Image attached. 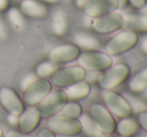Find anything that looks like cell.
Returning a JSON list of instances; mask_svg holds the SVG:
<instances>
[{
	"mask_svg": "<svg viewBox=\"0 0 147 137\" xmlns=\"http://www.w3.org/2000/svg\"><path fill=\"white\" fill-rule=\"evenodd\" d=\"M128 79L127 86L130 92L134 94L144 92L147 90V66L138 70Z\"/></svg>",
	"mask_w": 147,
	"mask_h": 137,
	"instance_id": "cell-18",
	"label": "cell"
},
{
	"mask_svg": "<svg viewBox=\"0 0 147 137\" xmlns=\"http://www.w3.org/2000/svg\"><path fill=\"white\" fill-rule=\"evenodd\" d=\"M41 2H46V3H50V4H56L60 2L61 0H39Z\"/></svg>",
	"mask_w": 147,
	"mask_h": 137,
	"instance_id": "cell-38",
	"label": "cell"
},
{
	"mask_svg": "<svg viewBox=\"0 0 147 137\" xmlns=\"http://www.w3.org/2000/svg\"><path fill=\"white\" fill-rule=\"evenodd\" d=\"M52 91V83L46 78H37L23 90V102L29 106L38 105Z\"/></svg>",
	"mask_w": 147,
	"mask_h": 137,
	"instance_id": "cell-9",
	"label": "cell"
},
{
	"mask_svg": "<svg viewBox=\"0 0 147 137\" xmlns=\"http://www.w3.org/2000/svg\"><path fill=\"white\" fill-rule=\"evenodd\" d=\"M86 77V70L80 65H72L58 68L50 76V82L56 87L64 89L74 83L84 80Z\"/></svg>",
	"mask_w": 147,
	"mask_h": 137,
	"instance_id": "cell-7",
	"label": "cell"
},
{
	"mask_svg": "<svg viewBox=\"0 0 147 137\" xmlns=\"http://www.w3.org/2000/svg\"><path fill=\"white\" fill-rule=\"evenodd\" d=\"M128 3L135 9H140L147 3V0H128Z\"/></svg>",
	"mask_w": 147,
	"mask_h": 137,
	"instance_id": "cell-31",
	"label": "cell"
},
{
	"mask_svg": "<svg viewBox=\"0 0 147 137\" xmlns=\"http://www.w3.org/2000/svg\"><path fill=\"white\" fill-rule=\"evenodd\" d=\"M8 20L15 30H22L25 26V18L19 8L11 7L8 10Z\"/></svg>",
	"mask_w": 147,
	"mask_h": 137,
	"instance_id": "cell-22",
	"label": "cell"
},
{
	"mask_svg": "<svg viewBox=\"0 0 147 137\" xmlns=\"http://www.w3.org/2000/svg\"><path fill=\"white\" fill-rule=\"evenodd\" d=\"M140 48L143 51L144 54L147 55V34L144 35L141 39V43H140Z\"/></svg>",
	"mask_w": 147,
	"mask_h": 137,
	"instance_id": "cell-34",
	"label": "cell"
},
{
	"mask_svg": "<svg viewBox=\"0 0 147 137\" xmlns=\"http://www.w3.org/2000/svg\"><path fill=\"white\" fill-rule=\"evenodd\" d=\"M4 137H32L29 135V133H23L21 131H16V130H11L8 131L7 133L4 135Z\"/></svg>",
	"mask_w": 147,
	"mask_h": 137,
	"instance_id": "cell-30",
	"label": "cell"
},
{
	"mask_svg": "<svg viewBox=\"0 0 147 137\" xmlns=\"http://www.w3.org/2000/svg\"><path fill=\"white\" fill-rule=\"evenodd\" d=\"M139 128L140 126L138 124L137 119L130 115L127 117L120 118L115 126V132L119 136L123 137L134 136L138 132Z\"/></svg>",
	"mask_w": 147,
	"mask_h": 137,
	"instance_id": "cell-17",
	"label": "cell"
},
{
	"mask_svg": "<svg viewBox=\"0 0 147 137\" xmlns=\"http://www.w3.org/2000/svg\"><path fill=\"white\" fill-rule=\"evenodd\" d=\"M119 137H123V136H119ZM128 137H134V136H128Z\"/></svg>",
	"mask_w": 147,
	"mask_h": 137,
	"instance_id": "cell-42",
	"label": "cell"
},
{
	"mask_svg": "<svg viewBox=\"0 0 147 137\" xmlns=\"http://www.w3.org/2000/svg\"><path fill=\"white\" fill-rule=\"evenodd\" d=\"M140 11H141L142 14H144V15H147V3L145 4V5L143 6L142 8H140Z\"/></svg>",
	"mask_w": 147,
	"mask_h": 137,
	"instance_id": "cell-39",
	"label": "cell"
},
{
	"mask_svg": "<svg viewBox=\"0 0 147 137\" xmlns=\"http://www.w3.org/2000/svg\"><path fill=\"white\" fill-rule=\"evenodd\" d=\"M82 113H83V110H82L81 105L77 101L71 100H68L63 106V108L61 109V111L59 112V114L72 118H79Z\"/></svg>",
	"mask_w": 147,
	"mask_h": 137,
	"instance_id": "cell-25",
	"label": "cell"
},
{
	"mask_svg": "<svg viewBox=\"0 0 147 137\" xmlns=\"http://www.w3.org/2000/svg\"><path fill=\"white\" fill-rule=\"evenodd\" d=\"M136 119H137L140 127L147 133V110H142V111L138 112Z\"/></svg>",
	"mask_w": 147,
	"mask_h": 137,
	"instance_id": "cell-27",
	"label": "cell"
},
{
	"mask_svg": "<svg viewBox=\"0 0 147 137\" xmlns=\"http://www.w3.org/2000/svg\"><path fill=\"white\" fill-rule=\"evenodd\" d=\"M7 36V30H6V26L3 23L2 19L0 18V39H5Z\"/></svg>",
	"mask_w": 147,
	"mask_h": 137,
	"instance_id": "cell-33",
	"label": "cell"
},
{
	"mask_svg": "<svg viewBox=\"0 0 147 137\" xmlns=\"http://www.w3.org/2000/svg\"><path fill=\"white\" fill-rule=\"evenodd\" d=\"M87 1L88 0H75V3L78 8H83Z\"/></svg>",
	"mask_w": 147,
	"mask_h": 137,
	"instance_id": "cell-35",
	"label": "cell"
},
{
	"mask_svg": "<svg viewBox=\"0 0 147 137\" xmlns=\"http://www.w3.org/2000/svg\"><path fill=\"white\" fill-rule=\"evenodd\" d=\"M124 25V17L116 11L109 12L97 18H93L91 27L99 34H110L120 30Z\"/></svg>",
	"mask_w": 147,
	"mask_h": 137,
	"instance_id": "cell-10",
	"label": "cell"
},
{
	"mask_svg": "<svg viewBox=\"0 0 147 137\" xmlns=\"http://www.w3.org/2000/svg\"><path fill=\"white\" fill-rule=\"evenodd\" d=\"M78 63L82 68L89 71L101 72L113 64V59L106 52L96 50H84L80 52L77 58Z\"/></svg>",
	"mask_w": 147,
	"mask_h": 137,
	"instance_id": "cell-3",
	"label": "cell"
},
{
	"mask_svg": "<svg viewBox=\"0 0 147 137\" xmlns=\"http://www.w3.org/2000/svg\"><path fill=\"white\" fill-rule=\"evenodd\" d=\"M124 17V25L126 29L134 32L147 33V15L140 14H127Z\"/></svg>",
	"mask_w": 147,
	"mask_h": 137,
	"instance_id": "cell-19",
	"label": "cell"
},
{
	"mask_svg": "<svg viewBox=\"0 0 147 137\" xmlns=\"http://www.w3.org/2000/svg\"><path fill=\"white\" fill-rule=\"evenodd\" d=\"M99 137H114L112 134H101Z\"/></svg>",
	"mask_w": 147,
	"mask_h": 137,
	"instance_id": "cell-40",
	"label": "cell"
},
{
	"mask_svg": "<svg viewBox=\"0 0 147 137\" xmlns=\"http://www.w3.org/2000/svg\"><path fill=\"white\" fill-rule=\"evenodd\" d=\"M65 93L67 95L68 100L71 101H78L86 98L91 92V86L90 84L84 80L78 81L70 86L64 88Z\"/></svg>",
	"mask_w": 147,
	"mask_h": 137,
	"instance_id": "cell-16",
	"label": "cell"
},
{
	"mask_svg": "<svg viewBox=\"0 0 147 137\" xmlns=\"http://www.w3.org/2000/svg\"><path fill=\"white\" fill-rule=\"evenodd\" d=\"M118 3H119V8H124L127 6L128 0H117Z\"/></svg>",
	"mask_w": 147,
	"mask_h": 137,
	"instance_id": "cell-37",
	"label": "cell"
},
{
	"mask_svg": "<svg viewBox=\"0 0 147 137\" xmlns=\"http://www.w3.org/2000/svg\"><path fill=\"white\" fill-rule=\"evenodd\" d=\"M52 30L57 36H62L68 30V19L67 15L63 10L55 11L52 17Z\"/></svg>",
	"mask_w": 147,
	"mask_h": 137,
	"instance_id": "cell-21",
	"label": "cell"
},
{
	"mask_svg": "<svg viewBox=\"0 0 147 137\" xmlns=\"http://www.w3.org/2000/svg\"><path fill=\"white\" fill-rule=\"evenodd\" d=\"M0 137H3V130L1 127H0Z\"/></svg>",
	"mask_w": 147,
	"mask_h": 137,
	"instance_id": "cell-41",
	"label": "cell"
},
{
	"mask_svg": "<svg viewBox=\"0 0 147 137\" xmlns=\"http://www.w3.org/2000/svg\"><path fill=\"white\" fill-rule=\"evenodd\" d=\"M23 15L32 18H43L48 13V8L39 0H23L19 5Z\"/></svg>",
	"mask_w": 147,
	"mask_h": 137,
	"instance_id": "cell-15",
	"label": "cell"
},
{
	"mask_svg": "<svg viewBox=\"0 0 147 137\" xmlns=\"http://www.w3.org/2000/svg\"><path fill=\"white\" fill-rule=\"evenodd\" d=\"M38 78V76L36 75L35 73H29L27 74L26 76H24V78L22 79L21 81V88L22 90H24L25 88H27L28 86L31 84L32 82H34L35 80Z\"/></svg>",
	"mask_w": 147,
	"mask_h": 137,
	"instance_id": "cell-28",
	"label": "cell"
},
{
	"mask_svg": "<svg viewBox=\"0 0 147 137\" xmlns=\"http://www.w3.org/2000/svg\"><path fill=\"white\" fill-rule=\"evenodd\" d=\"M48 128L55 134L64 136H76L82 132L81 123L78 118L56 114L48 118Z\"/></svg>",
	"mask_w": 147,
	"mask_h": 137,
	"instance_id": "cell-5",
	"label": "cell"
},
{
	"mask_svg": "<svg viewBox=\"0 0 147 137\" xmlns=\"http://www.w3.org/2000/svg\"><path fill=\"white\" fill-rule=\"evenodd\" d=\"M130 73V67L127 64L118 62L100 72L97 77V84L103 90H112L127 81Z\"/></svg>",
	"mask_w": 147,
	"mask_h": 137,
	"instance_id": "cell-1",
	"label": "cell"
},
{
	"mask_svg": "<svg viewBox=\"0 0 147 137\" xmlns=\"http://www.w3.org/2000/svg\"><path fill=\"white\" fill-rule=\"evenodd\" d=\"M7 121L10 125L12 126H17L18 124V115H14V114H9L7 116Z\"/></svg>",
	"mask_w": 147,
	"mask_h": 137,
	"instance_id": "cell-32",
	"label": "cell"
},
{
	"mask_svg": "<svg viewBox=\"0 0 147 137\" xmlns=\"http://www.w3.org/2000/svg\"><path fill=\"white\" fill-rule=\"evenodd\" d=\"M74 44L84 50H96L100 47V42L94 36L87 32H78L74 35Z\"/></svg>",
	"mask_w": 147,
	"mask_h": 137,
	"instance_id": "cell-20",
	"label": "cell"
},
{
	"mask_svg": "<svg viewBox=\"0 0 147 137\" xmlns=\"http://www.w3.org/2000/svg\"><path fill=\"white\" fill-rule=\"evenodd\" d=\"M126 99H127V100L129 101L130 105H131L132 112L136 111L138 113V112L142 111V110H146L145 104H144V103L142 102L141 100H139V99L135 98V97H132V96L126 97Z\"/></svg>",
	"mask_w": 147,
	"mask_h": 137,
	"instance_id": "cell-26",
	"label": "cell"
},
{
	"mask_svg": "<svg viewBox=\"0 0 147 137\" xmlns=\"http://www.w3.org/2000/svg\"><path fill=\"white\" fill-rule=\"evenodd\" d=\"M80 48L74 43H64L53 47L48 52V60L55 64H64L77 60Z\"/></svg>",
	"mask_w": 147,
	"mask_h": 137,
	"instance_id": "cell-11",
	"label": "cell"
},
{
	"mask_svg": "<svg viewBox=\"0 0 147 137\" xmlns=\"http://www.w3.org/2000/svg\"><path fill=\"white\" fill-rule=\"evenodd\" d=\"M8 3H9L8 0H0V10L6 9L8 6Z\"/></svg>",
	"mask_w": 147,
	"mask_h": 137,
	"instance_id": "cell-36",
	"label": "cell"
},
{
	"mask_svg": "<svg viewBox=\"0 0 147 137\" xmlns=\"http://www.w3.org/2000/svg\"><path fill=\"white\" fill-rule=\"evenodd\" d=\"M88 115L102 134H113L115 132V121L113 115L103 104L95 102L89 106Z\"/></svg>",
	"mask_w": 147,
	"mask_h": 137,
	"instance_id": "cell-4",
	"label": "cell"
},
{
	"mask_svg": "<svg viewBox=\"0 0 147 137\" xmlns=\"http://www.w3.org/2000/svg\"><path fill=\"white\" fill-rule=\"evenodd\" d=\"M86 16L89 18H97L109 12L119 9L117 0H88L82 8Z\"/></svg>",
	"mask_w": 147,
	"mask_h": 137,
	"instance_id": "cell-13",
	"label": "cell"
},
{
	"mask_svg": "<svg viewBox=\"0 0 147 137\" xmlns=\"http://www.w3.org/2000/svg\"><path fill=\"white\" fill-rule=\"evenodd\" d=\"M68 101L67 95L64 89H57L51 91L38 105L37 109L39 111L41 118H47L58 114L65 103Z\"/></svg>",
	"mask_w": 147,
	"mask_h": 137,
	"instance_id": "cell-8",
	"label": "cell"
},
{
	"mask_svg": "<svg viewBox=\"0 0 147 137\" xmlns=\"http://www.w3.org/2000/svg\"><path fill=\"white\" fill-rule=\"evenodd\" d=\"M103 105L110 111V113L118 118H123L132 114V108L129 101L125 96L112 90H103L101 94Z\"/></svg>",
	"mask_w": 147,
	"mask_h": 137,
	"instance_id": "cell-6",
	"label": "cell"
},
{
	"mask_svg": "<svg viewBox=\"0 0 147 137\" xmlns=\"http://www.w3.org/2000/svg\"><path fill=\"white\" fill-rule=\"evenodd\" d=\"M36 137H56L55 133H53L48 127H44V128H41L38 132H37V135Z\"/></svg>",
	"mask_w": 147,
	"mask_h": 137,
	"instance_id": "cell-29",
	"label": "cell"
},
{
	"mask_svg": "<svg viewBox=\"0 0 147 137\" xmlns=\"http://www.w3.org/2000/svg\"><path fill=\"white\" fill-rule=\"evenodd\" d=\"M41 116L37 107L29 106L18 115V129L23 133H31L39 125Z\"/></svg>",
	"mask_w": 147,
	"mask_h": 137,
	"instance_id": "cell-14",
	"label": "cell"
},
{
	"mask_svg": "<svg viewBox=\"0 0 147 137\" xmlns=\"http://www.w3.org/2000/svg\"><path fill=\"white\" fill-rule=\"evenodd\" d=\"M138 43V35L130 29L119 31L105 43V52L110 56H117L131 50Z\"/></svg>",
	"mask_w": 147,
	"mask_h": 137,
	"instance_id": "cell-2",
	"label": "cell"
},
{
	"mask_svg": "<svg viewBox=\"0 0 147 137\" xmlns=\"http://www.w3.org/2000/svg\"><path fill=\"white\" fill-rule=\"evenodd\" d=\"M0 104L9 114L19 115L24 110V103L14 89L4 86L0 88Z\"/></svg>",
	"mask_w": 147,
	"mask_h": 137,
	"instance_id": "cell-12",
	"label": "cell"
},
{
	"mask_svg": "<svg viewBox=\"0 0 147 137\" xmlns=\"http://www.w3.org/2000/svg\"><path fill=\"white\" fill-rule=\"evenodd\" d=\"M78 119H79L80 123H81L82 132H85L87 135L91 137H99L102 134L98 130V128L95 126V124L93 123V121L91 120L90 116L88 114L82 113Z\"/></svg>",
	"mask_w": 147,
	"mask_h": 137,
	"instance_id": "cell-23",
	"label": "cell"
},
{
	"mask_svg": "<svg viewBox=\"0 0 147 137\" xmlns=\"http://www.w3.org/2000/svg\"><path fill=\"white\" fill-rule=\"evenodd\" d=\"M58 69V64H55L51 61H43L40 62L35 68V74L39 78H47L50 77L56 70Z\"/></svg>",
	"mask_w": 147,
	"mask_h": 137,
	"instance_id": "cell-24",
	"label": "cell"
}]
</instances>
